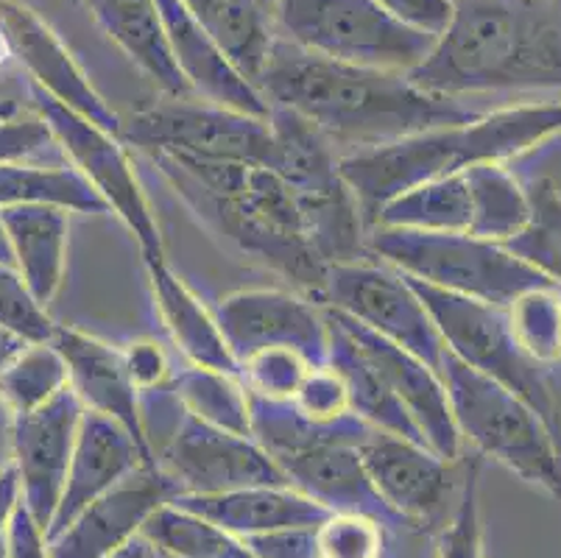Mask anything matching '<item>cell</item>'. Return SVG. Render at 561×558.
<instances>
[{"instance_id": "cell-1", "label": "cell", "mask_w": 561, "mask_h": 558, "mask_svg": "<svg viewBox=\"0 0 561 558\" xmlns=\"http://www.w3.org/2000/svg\"><path fill=\"white\" fill-rule=\"evenodd\" d=\"M257 90L268 104L297 112L335 148L346 146L350 151L386 146L481 115L467 101L425 92L408 73L324 59L283 37L274 39L268 50Z\"/></svg>"}, {"instance_id": "cell-2", "label": "cell", "mask_w": 561, "mask_h": 558, "mask_svg": "<svg viewBox=\"0 0 561 558\" xmlns=\"http://www.w3.org/2000/svg\"><path fill=\"white\" fill-rule=\"evenodd\" d=\"M408 79L442 99L561 92V0H453V20Z\"/></svg>"}, {"instance_id": "cell-3", "label": "cell", "mask_w": 561, "mask_h": 558, "mask_svg": "<svg viewBox=\"0 0 561 558\" xmlns=\"http://www.w3.org/2000/svg\"><path fill=\"white\" fill-rule=\"evenodd\" d=\"M149 160L213 235L321 305L330 265L313 252L297 198L274 168L162 151H149Z\"/></svg>"}, {"instance_id": "cell-4", "label": "cell", "mask_w": 561, "mask_h": 558, "mask_svg": "<svg viewBox=\"0 0 561 558\" xmlns=\"http://www.w3.org/2000/svg\"><path fill=\"white\" fill-rule=\"evenodd\" d=\"M561 135V99L481 112L456 126L420 132L386 146L341 153V173L371 227L377 209L431 179L476 166H508Z\"/></svg>"}, {"instance_id": "cell-5", "label": "cell", "mask_w": 561, "mask_h": 558, "mask_svg": "<svg viewBox=\"0 0 561 558\" xmlns=\"http://www.w3.org/2000/svg\"><path fill=\"white\" fill-rule=\"evenodd\" d=\"M272 166L297 198L313 252L321 263H352L371 258L366 249L369 224L341 173V153L313 123L297 112L272 106Z\"/></svg>"}, {"instance_id": "cell-6", "label": "cell", "mask_w": 561, "mask_h": 558, "mask_svg": "<svg viewBox=\"0 0 561 558\" xmlns=\"http://www.w3.org/2000/svg\"><path fill=\"white\" fill-rule=\"evenodd\" d=\"M438 375L450 397L461 442H469L478 455L497 460L548 498L561 500V442L542 417L523 397L469 368L450 352L442 357Z\"/></svg>"}, {"instance_id": "cell-7", "label": "cell", "mask_w": 561, "mask_h": 558, "mask_svg": "<svg viewBox=\"0 0 561 558\" xmlns=\"http://www.w3.org/2000/svg\"><path fill=\"white\" fill-rule=\"evenodd\" d=\"M366 249L371 258L394 265L397 271L431 288L494 307H508L525 291L553 285L503 243L467 232L371 227Z\"/></svg>"}, {"instance_id": "cell-8", "label": "cell", "mask_w": 561, "mask_h": 558, "mask_svg": "<svg viewBox=\"0 0 561 558\" xmlns=\"http://www.w3.org/2000/svg\"><path fill=\"white\" fill-rule=\"evenodd\" d=\"M272 20L277 37L302 50L391 73H413L436 45L377 0H274Z\"/></svg>"}, {"instance_id": "cell-9", "label": "cell", "mask_w": 561, "mask_h": 558, "mask_svg": "<svg viewBox=\"0 0 561 558\" xmlns=\"http://www.w3.org/2000/svg\"><path fill=\"white\" fill-rule=\"evenodd\" d=\"M408 283L431 310L447 352L467 363L469 368L481 372L489 380L523 397L561 442V402L548 377V366L534 361L519 346L506 307L447 294V291L431 288L413 276H408Z\"/></svg>"}, {"instance_id": "cell-10", "label": "cell", "mask_w": 561, "mask_h": 558, "mask_svg": "<svg viewBox=\"0 0 561 558\" xmlns=\"http://www.w3.org/2000/svg\"><path fill=\"white\" fill-rule=\"evenodd\" d=\"M28 92H32L34 112L48 123L56 146L68 157V166H73L87 179V184L104 198L110 213H115L135 235L142 260L165 258L160 224H157L154 209L142 191L140 176H137L124 140L90 123L87 117L76 115L73 110L50 99L48 92L34 87L32 81H28Z\"/></svg>"}, {"instance_id": "cell-11", "label": "cell", "mask_w": 561, "mask_h": 558, "mask_svg": "<svg viewBox=\"0 0 561 558\" xmlns=\"http://www.w3.org/2000/svg\"><path fill=\"white\" fill-rule=\"evenodd\" d=\"M121 140L142 151L182 153L207 162L272 166L274 137L268 117L243 115L196 95L162 99L124 121Z\"/></svg>"}, {"instance_id": "cell-12", "label": "cell", "mask_w": 561, "mask_h": 558, "mask_svg": "<svg viewBox=\"0 0 561 558\" xmlns=\"http://www.w3.org/2000/svg\"><path fill=\"white\" fill-rule=\"evenodd\" d=\"M321 305L350 316L366 330L402 346L427 366H442L447 346L425 301L408 276L377 258L335 263L328 269Z\"/></svg>"}, {"instance_id": "cell-13", "label": "cell", "mask_w": 561, "mask_h": 558, "mask_svg": "<svg viewBox=\"0 0 561 558\" xmlns=\"http://www.w3.org/2000/svg\"><path fill=\"white\" fill-rule=\"evenodd\" d=\"M157 464L180 494H221L249 486H290L283 467L252 436H238L191 417L173 413Z\"/></svg>"}, {"instance_id": "cell-14", "label": "cell", "mask_w": 561, "mask_h": 558, "mask_svg": "<svg viewBox=\"0 0 561 558\" xmlns=\"http://www.w3.org/2000/svg\"><path fill=\"white\" fill-rule=\"evenodd\" d=\"M216 319L238 361L260 350H294L310 366H324L330 355V321L324 305L299 291L254 288L218 301Z\"/></svg>"}, {"instance_id": "cell-15", "label": "cell", "mask_w": 561, "mask_h": 558, "mask_svg": "<svg viewBox=\"0 0 561 558\" xmlns=\"http://www.w3.org/2000/svg\"><path fill=\"white\" fill-rule=\"evenodd\" d=\"M324 310L364 352L366 361L380 375L382 386L389 388L391 397L400 402V408L413 422V428L420 430L425 447H431L438 458L456 464L463 453V442L456 428V419H453L450 397H447V388L436 368H431L402 346L380 338L377 332L366 330L364 324L339 314L333 307H324Z\"/></svg>"}, {"instance_id": "cell-16", "label": "cell", "mask_w": 561, "mask_h": 558, "mask_svg": "<svg viewBox=\"0 0 561 558\" xmlns=\"http://www.w3.org/2000/svg\"><path fill=\"white\" fill-rule=\"evenodd\" d=\"M81 413L84 406L70 386L34 411L14 413L12 467L25 509L43 525L45 536L62 500Z\"/></svg>"}, {"instance_id": "cell-17", "label": "cell", "mask_w": 561, "mask_h": 558, "mask_svg": "<svg viewBox=\"0 0 561 558\" xmlns=\"http://www.w3.org/2000/svg\"><path fill=\"white\" fill-rule=\"evenodd\" d=\"M371 486L405 528L433 525L453 489L450 460L413 439L371 428L358 444Z\"/></svg>"}, {"instance_id": "cell-18", "label": "cell", "mask_w": 561, "mask_h": 558, "mask_svg": "<svg viewBox=\"0 0 561 558\" xmlns=\"http://www.w3.org/2000/svg\"><path fill=\"white\" fill-rule=\"evenodd\" d=\"M180 491L160 467H140L115 489L81 509L62 534L48 539L50 558H115L154 511L171 503Z\"/></svg>"}, {"instance_id": "cell-19", "label": "cell", "mask_w": 561, "mask_h": 558, "mask_svg": "<svg viewBox=\"0 0 561 558\" xmlns=\"http://www.w3.org/2000/svg\"><path fill=\"white\" fill-rule=\"evenodd\" d=\"M0 25L12 43L14 59L32 76V84L48 92L50 99L87 117L101 129L121 137L124 117L117 115L104 101L93 81L87 79L79 61L73 59L65 43L56 37V31L39 18L34 9L23 7L18 0H0Z\"/></svg>"}, {"instance_id": "cell-20", "label": "cell", "mask_w": 561, "mask_h": 558, "mask_svg": "<svg viewBox=\"0 0 561 558\" xmlns=\"http://www.w3.org/2000/svg\"><path fill=\"white\" fill-rule=\"evenodd\" d=\"M371 430V428H369ZM366 436V433H364ZM364 436H330L277 460L294 489L308 494L330 514L375 516L389 531H408L380 500L360 460Z\"/></svg>"}, {"instance_id": "cell-21", "label": "cell", "mask_w": 561, "mask_h": 558, "mask_svg": "<svg viewBox=\"0 0 561 558\" xmlns=\"http://www.w3.org/2000/svg\"><path fill=\"white\" fill-rule=\"evenodd\" d=\"M50 344L59 350V355L68 363L70 388L84 406V411H95L101 417L115 419L135 439L142 455L149 458V464L160 467L149 436H146L142 399L135 383H131L129 372H126L124 350L62 324H56Z\"/></svg>"}, {"instance_id": "cell-22", "label": "cell", "mask_w": 561, "mask_h": 558, "mask_svg": "<svg viewBox=\"0 0 561 558\" xmlns=\"http://www.w3.org/2000/svg\"><path fill=\"white\" fill-rule=\"evenodd\" d=\"M140 467H154L126 428L95 411L81 413L62 500L48 525V539L62 534L81 509L99 500Z\"/></svg>"}, {"instance_id": "cell-23", "label": "cell", "mask_w": 561, "mask_h": 558, "mask_svg": "<svg viewBox=\"0 0 561 558\" xmlns=\"http://www.w3.org/2000/svg\"><path fill=\"white\" fill-rule=\"evenodd\" d=\"M157 9L165 23L173 61L196 99L243 115L268 117L272 104L263 99V92L234 68L221 45L191 18L180 0H157Z\"/></svg>"}, {"instance_id": "cell-24", "label": "cell", "mask_w": 561, "mask_h": 558, "mask_svg": "<svg viewBox=\"0 0 561 558\" xmlns=\"http://www.w3.org/2000/svg\"><path fill=\"white\" fill-rule=\"evenodd\" d=\"M171 505L216 522L229 534H272L283 528H319L330 511L294 486H249L221 494H176Z\"/></svg>"}, {"instance_id": "cell-25", "label": "cell", "mask_w": 561, "mask_h": 558, "mask_svg": "<svg viewBox=\"0 0 561 558\" xmlns=\"http://www.w3.org/2000/svg\"><path fill=\"white\" fill-rule=\"evenodd\" d=\"M84 3L90 18L95 20L106 39L124 50L126 59L149 81H154L168 99H187L193 95L187 81L182 79L171 45H168L165 23L157 9V0H76Z\"/></svg>"}, {"instance_id": "cell-26", "label": "cell", "mask_w": 561, "mask_h": 558, "mask_svg": "<svg viewBox=\"0 0 561 558\" xmlns=\"http://www.w3.org/2000/svg\"><path fill=\"white\" fill-rule=\"evenodd\" d=\"M146 271H149L162 327L187 363L238 375V357L229 350L216 314L207 310V305L187 288L182 276L173 274L165 258L146 260Z\"/></svg>"}, {"instance_id": "cell-27", "label": "cell", "mask_w": 561, "mask_h": 558, "mask_svg": "<svg viewBox=\"0 0 561 558\" xmlns=\"http://www.w3.org/2000/svg\"><path fill=\"white\" fill-rule=\"evenodd\" d=\"M0 221L7 229L14 269L39 305L48 307L65 280L70 213L54 204H20L0 209Z\"/></svg>"}, {"instance_id": "cell-28", "label": "cell", "mask_w": 561, "mask_h": 558, "mask_svg": "<svg viewBox=\"0 0 561 558\" xmlns=\"http://www.w3.org/2000/svg\"><path fill=\"white\" fill-rule=\"evenodd\" d=\"M180 3L221 45L234 68L257 87L260 70L277 39L272 9L263 0H180Z\"/></svg>"}, {"instance_id": "cell-29", "label": "cell", "mask_w": 561, "mask_h": 558, "mask_svg": "<svg viewBox=\"0 0 561 558\" xmlns=\"http://www.w3.org/2000/svg\"><path fill=\"white\" fill-rule=\"evenodd\" d=\"M328 314V310H324ZM330 321V355L328 363L339 372V377L344 380L346 397H350V411L358 419H364L369 428L386 430V433H397V436L413 439V442H422L420 430L413 428V422L408 419V413L402 411L400 402L391 397V391L382 386L380 375H377L371 363L366 361L364 352L355 346L350 335Z\"/></svg>"}, {"instance_id": "cell-30", "label": "cell", "mask_w": 561, "mask_h": 558, "mask_svg": "<svg viewBox=\"0 0 561 558\" xmlns=\"http://www.w3.org/2000/svg\"><path fill=\"white\" fill-rule=\"evenodd\" d=\"M472 202L463 173L431 179L400 193L377 209L371 227L416 229V232H469ZM369 227V229H371Z\"/></svg>"}, {"instance_id": "cell-31", "label": "cell", "mask_w": 561, "mask_h": 558, "mask_svg": "<svg viewBox=\"0 0 561 558\" xmlns=\"http://www.w3.org/2000/svg\"><path fill=\"white\" fill-rule=\"evenodd\" d=\"M20 204H54L68 213L104 215L110 207L87 184V179L68 162L43 166V162H3L0 166V209Z\"/></svg>"}, {"instance_id": "cell-32", "label": "cell", "mask_w": 561, "mask_h": 558, "mask_svg": "<svg viewBox=\"0 0 561 558\" xmlns=\"http://www.w3.org/2000/svg\"><path fill=\"white\" fill-rule=\"evenodd\" d=\"M168 394L191 417L238 436H252V394L238 375L187 366L173 375Z\"/></svg>"}, {"instance_id": "cell-33", "label": "cell", "mask_w": 561, "mask_h": 558, "mask_svg": "<svg viewBox=\"0 0 561 558\" xmlns=\"http://www.w3.org/2000/svg\"><path fill=\"white\" fill-rule=\"evenodd\" d=\"M463 179L469 184V202H472V221L467 235L506 243L528 227V187H523L506 166L467 168Z\"/></svg>"}, {"instance_id": "cell-34", "label": "cell", "mask_w": 561, "mask_h": 558, "mask_svg": "<svg viewBox=\"0 0 561 558\" xmlns=\"http://www.w3.org/2000/svg\"><path fill=\"white\" fill-rule=\"evenodd\" d=\"M140 536L168 558H257L241 536L171 503L151 514Z\"/></svg>"}, {"instance_id": "cell-35", "label": "cell", "mask_w": 561, "mask_h": 558, "mask_svg": "<svg viewBox=\"0 0 561 558\" xmlns=\"http://www.w3.org/2000/svg\"><path fill=\"white\" fill-rule=\"evenodd\" d=\"M68 386V363L54 344H25L0 372V397L14 413L45 406Z\"/></svg>"}, {"instance_id": "cell-36", "label": "cell", "mask_w": 561, "mask_h": 558, "mask_svg": "<svg viewBox=\"0 0 561 558\" xmlns=\"http://www.w3.org/2000/svg\"><path fill=\"white\" fill-rule=\"evenodd\" d=\"M530 221L528 227L512 240L506 249L525 260L528 265L548 276L550 283L561 288V191L553 179L542 176L528 187Z\"/></svg>"}, {"instance_id": "cell-37", "label": "cell", "mask_w": 561, "mask_h": 558, "mask_svg": "<svg viewBox=\"0 0 561 558\" xmlns=\"http://www.w3.org/2000/svg\"><path fill=\"white\" fill-rule=\"evenodd\" d=\"M512 330L519 346L542 366L559 361V316H561V288L545 285V288L525 291L523 296L506 307Z\"/></svg>"}, {"instance_id": "cell-38", "label": "cell", "mask_w": 561, "mask_h": 558, "mask_svg": "<svg viewBox=\"0 0 561 558\" xmlns=\"http://www.w3.org/2000/svg\"><path fill=\"white\" fill-rule=\"evenodd\" d=\"M481 467L483 458H472L463 472L458 503L436 545V558H489L481 520Z\"/></svg>"}, {"instance_id": "cell-39", "label": "cell", "mask_w": 561, "mask_h": 558, "mask_svg": "<svg viewBox=\"0 0 561 558\" xmlns=\"http://www.w3.org/2000/svg\"><path fill=\"white\" fill-rule=\"evenodd\" d=\"M308 357L294 350L274 346V350L252 352L243 361H238V377H241L252 397L290 402L302 377L308 375Z\"/></svg>"}, {"instance_id": "cell-40", "label": "cell", "mask_w": 561, "mask_h": 558, "mask_svg": "<svg viewBox=\"0 0 561 558\" xmlns=\"http://www.w3.org/2000/svg\"><path fill=\"white\" fill-rule=\"evenodd\" d=\"M389 528L375 516L330 514L316 528L319 558H386Z\"/></svg>"}, {"instance_id": "cell-41", "label": "cell", "mask_w": 561, "mask_h": 558, "mask_svg": "<svg viewBox=\"0 0 561 558\" xmlns=\"http://www.w3.org/2000/svg\"><path fill=\"white\" fill-rule=\"evenodd\" d=\"M0 330L12 332L25 344H50L56 321L39 305L14 265L0 263Z\"/></svg>"}, {"instance_id": "cell-42", "label": "cell", "mask_w": 561, "mask_h": 558, "mask_svg": "<svg viewBox=\"0 0 561 558\" xmlns=\"http://www.w3.org/2000/svg\"><path fill=\"white\" fill-rule=\"evenodd\" d=\"M290 406L299 417L313 424H333L352 413L344 380L330 363L308 368V375L299 383L297 394L290 397Z\"/></svg>"}, {"instance_id": "cell-43", "label": "cell", "mask_w": 561, "mask_h": 558, "mask_svg": "<svg viewBox=\"0 0 561 558\" xmlns=\"http://www.w3.org/2000/svg\"><path fill=\"white\" fill-rule=\"evenodd\" d=\"M56 146L48 123L34 112V115H9L0 117V166L3 162H23L43 157L45 151Z\"/></svg>"}, {"instance_id": "cell-44", "label": "cell", "mask_w": 561, "mask_h": 558, "mask_svg": "<svg viewBox=\"0 0 561 558\" xmlns=\"http://www.w3.org/2000/svg\"><path fill=\"white\" fill-rule=\"evenodd\" d=\"M124 363L131 383H135V388L140 391V397L142 394L149 397V394L165 391L168 383H171L173 375H176L165 346H162L160 341H154V338L131 341V344L124 350Z\"/></svg>"}, {"instance_id": "cell-45", "label": "cell", "mask_w": 561, "mask_h": 558, "mask_svg": "<svg viewBox=\"0 0 561 558\" xmlns=\"http://www.w3.org/2000/svg\"><path fill=\"white\" fill-rule=\"evenodd\" d=\"M394 20L431 37H442L453 20V0H377Z\"/></svg>"}, {"instance_id": "cell-46", "label": "cell", "mask_w": 561, "mask_h": 558, "mask_svg": "<svg viewBox=\"0 0 561 558\" xmlns=\"http://www.w3.org/2000/svg\"><path fill=\"white\" fill-rule=\"evenodd\" d=\"M257 558H319L316 528H283L243 539Z\"/></svg>"}, {"instance_id": "cell-47", "label": "cell", "mask_w": 561, "mask_h": 558, "mask_svg": "<svg viewBox=\"0 0 561 558\" xmlns=\"http://www.w3.org/2000/svg\"><path fill=\"white\" fill-rule=\"evenodd\" d=\"M7 547L9 558H50L48 536H45L43 525L32 516V511L25 509V503H20L12 522H9Z\"/></svg>"}, {"instance_id": "cell-48", "label": "cell", "mask_w": 561, "mask_h": 558, "mask_svg": "<svg viewBox=\"0 0 561 558\" xmlns=\"http://www.w3.org/2000/svg\"><path fill=\"white\" fill-rule=\"evenodd\" d=\"M20 503H23V489H20L18 472H14V467L9 464V467L0 472V534H7L9 522H12Z\"/></svg>"}, {"instance_id": "cell-49", "label": "cell", "mask_w": 561, "mask_h": 558, "mask_svg": "<svg viewBox=\"0 0 561 558\" xmlns=\"http://www.w3.org/2000/svg\"><path fill=\"white\" fill-rule=\"evenodd\" d=\"M12 433H14V411L0 397V472L12 464Z\"/></svg>"}, {"instance_id": "cell-50", "label": "cell", "mask_w": 561, "mask_h": 558, "mask_svg": "<svg viewBox=\"0 0 561 558\" xmlns=\"http://www.w3.org/2000/svg\"><path fill=\"white\" fill-rule=\"evenodd\" d=\"M23 346H25V341H20V338L12 335V332L0 330V372L7 368V363L12 361V357L18 355Z\"/></svg>"}, {"instance_id": "cell-51", "label": "cell", "mask_w": 561, "mask_h": 558, "mask_svg": "<svg viewBox=\"0 0 561 558\" xmlns=\"http://www.w3.org/2000/svg\"><path fill=\"white\" fill-rule=\"evenodd\" d=\"M14 61H18V59H14L12 43H9L7 31H3V25H0V76H7Z\"/></svg>"}, {"instance_id": "cell-52", "label": "cell", "mask_w": 561, "mask_h": 558, "mask_svg": "<svg viewBox=\"0 0 561 558\" xmlns=\"http://www.w3.org/2000/svg\"><path fill=\"white\" fill-rule=\"evenodd\" d=\"M0 263L14 265L12 249H9V238H7V229H3V221H0Z\"/></svg>"}, {"instance_id": "cell-53", "label": "cell", "mask_w": 561, "mask_h": 558, "mask_svg": "<svg viewBox=\"0 0 561 558\" xmlns=\"http://www.w3.org/2000/svg\"><path fill=\"white\" fill-rule=\"evenodd\" d=\"M9 115H18V106L9 104V101H0V117H9Z\"/></svg>"}, {"instance_id": "cell-54", "label": "cell", "mask_w": 561, "mask_h": 558, "mask_svg": "<svg viewBox=\"0 0 561 558\" xmlns=\"http://www.w3.org/2000/svg\"><path fill=\"white\" fill-rule=\"evenodd\" d=\"M0 558H9V547H7V534H0Z\"/></svg>"}, {"instance_id": "cell-55", "label": "cell", "mask_w": 561, "mask_h": 558, "mask_svg": "<svg viewBox=\"0 0 561 558\" xmlns=\"http://www.w3.org/2000/svg\"><path fill=\"white\" fill-rule=\"evenodd\" d=\"M559 361H561V316H559Z\"/></svg>"}, {"instance_id": "cell-56", "label": "cell", "mask_w": 561, "mask_h": 558, "mask_svg": "<svg viewBox=\"0 0 561 558\" xmlns=\"http://www.w3.org/2000/svg\"><path fill=\"white\" fill-rule=\"evenodd\" d=\"M263 3H265V7H268V9L274 7V0H263Z\"/></svg>"}]
</instances>
